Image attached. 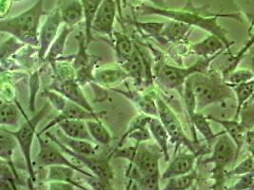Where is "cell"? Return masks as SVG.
Segmentation results:
<instances>
[{
    "mask_svg": "<svg viewBox=\"0 0 254 190\" xmlns=\"http://www.w3.org/2000/svg\"><path fill=\"white\" fill-rule=\"evenodd\" d=\"M190 80L196 97L197 111L230 99L234 95L231 86L215 73H195L190 77Z\"/></svg>",
    "mask_w": 254,
    "mask_h": 190,
    "instance_id": "cell-3",
    "label": "cell"
},
{
    "mask_svg": "<svg viewBox=\"0 0 254 190\" xmlns=\"http://www.w3.org/2000/svg\"><path fill=\"white\" fill-rule=\"evenodd\" d=\"M58 10L63 23L69 27H75L84 20L83 6L80 0H58Z\"/></svg>",
    "mask_w": 254,
    "mask_h": 190,
    "instance_id": "cell-17",
    "label": "cell"
},
{
    "mask_svg": "<svg viewBox=\"0 0 254 190\" xmlns=\"http://www.w3.org/2000/svg\"><path fill=\"white\" fill-rule=\"evenodd\" d=\"M58 141L66 145L71 151L78 153V154L87 155V156H95L97 152V146L93 144V142L87 140H80L70 138L69 136L65 135L62 131H57L56 134Z\"/></svg>",
    "mask_w": 254,
    "mask_h": 190,
    "instance_id": "cell-24",
    "label": "cell"
},
{
    "mask_svg": "<svg viewBox=\"0 0 254 190\" xmlns=\"http://www.w3.org/2000/svg\"><path fill=\"white\" fill-rule=\"evenodd\" d=\"M59 130L62 131L65 135L70 138L87 140L93 142V139L89 131L87 121L79 120V119H71V120H64L58 125Z\"/></svg>",
    "mask_w": 254,
    "mask_h": 190,
    "instance_id": "cell-19",
    "label": "cell"
},
{
    "mask_svg": "<svg viewBox=\"0 0 254 190\" xmlns=\"http://www.w3.org/2000/svg\"><path fill=\"white\" fill-rule=\"evenodd\" d=\"M254 46V34L251 36L250 39L246 42V44L243 46L242 48L237 52L236 55L233 56V58L231 60V64L229 65V67L226 69V71H224L223 72V75H226L228 74L229 72H231V71L237 69L238 65L240 64V62L242 61L244 56L246 55V53Z\"/></svg>",
    "mask_w": 254,
    "mask_h": 190,
    "instance_id": "cell-42",
    "label": "cell"
},
{
    "mask_svg": "<svg viewBox=\"0 0 254 190\" xmlns=\"http://www.w3.org/2000/svg\"><path fill=\"white\" fill-rule=\"evenodd\" d=\"M190 121L191 130H192L193 137H194V140H193L194 142H199L197 139L196 131H198L204 137V139L208 142V146L211 145L212 142H215L217 137L222 133V132H219V133L213 132L209 123H208V116H205L203 113H201V111H197Z\"/></svg>",
    "mask_w": 254,
    "mask_h": 190,
    "instance_id": "cell-22",
    "label": "cell"
},
{
    "mask_svg": "<svg viewBox=\"0 0 254 190\" xmlns=\"http://www.w3.org/2000/svg\"><path fill=\"white\" fill-rule=\"evenodd\" d=\"M19 182L20 180L16 177L12 167L2 161L0 167V190H17L16 183Z\"/></svg>",
    "mask_w": 254,
    "mask_h": 190,
    "instance_id": "cell-36",
    "label": "cell"
},
{
    "mask_svg": "<svg viewBox=\"0 0 254 190\" xmlns=\"http://www.w3.org/2000/svg\"><path fill=\"white\" fill-rule=\"evenodd\" d=\"M198 156L192 152L176 155L162 174L161 178L169 180L191 172L194 169Z\"/></svg>",
    "mask_w": 254,
    "mask_h": 190,
    "instance_id": "cell-15",
    "label": "cell"
},
{
    "mask_svg": "<svg viewBox=\"0 0 254 190\" xmlns=\"http://www.w3.org/2000/svg\"><path fill=\"white\" fill-rule=\"evenodd\" d=\"M20 112L16 105L7 102L1 103L0 124L1 127H16L19 124Z\"/></svg>",
    "mask_w": 254,
    "mask_h": 190,
    "instance_id": "cell-33",
    "label": "cell"
},
{
    "mask_svg": "<svg viewBox=\"0 0 254 190\" xmlns=\"http://www.w3.org/2000/svg\"><path fill=\"white\" fill-rule=\"evenodd\" d=\"M78 44H79V48L77 53L74 55L73 62H72V68L74 71H78L81 68L87 66L92 60L90 58V55L87 53V40H86V36L83 33H79L77 36Z\"/></svg>",
    "mask_w": 254,
    "mask_h": 190,
    "instance_id": "cell-37",
    "label": "cell"
},
{
    "mask_svg": "<svg viewBox=\"0 0 254 190\" xmlns=\"http://www.w3.org/2000/svg\"><path fill=\"white\" fill-rule=\"evenodd\" d=\"M156 105L158 110V118L161 120L162 124L168 131L170 135V141L175 144V152L181 145L187 147L190 152L195 153L199 156L209 152L208 149L203 148L199 142L191 141L186 135L180 120L176 116L174 110L160 97L156 98Z\"/></svg>",
    "mask_w": 254,
    "mask_h": 190,
    "instance_id": "cell-6",
    "label": "cell"
},
{
    "mask_svg": "<svg viewBox=\"0 0 254 190\" xmlns=\"http://www.w3.org/2000/svg\"><path fill=\"white\" fill-rule=\"evenodd\" d=\"M49 190H77L73 185L61 182V181H51L49 182Z\"/></svg>",
    "mask_w": 254,
    "mask_h": 190,
    "instance_id": "cell-48",
    "label": "cell"
},
{
    "mask_svg": "<svg viewBox=\"0 0 254 190\" xmlns=\"http://www.w3.org/2000/svg\"><path fill=\"white\" fill-rule=\"evenodd\" d=\"M71 119H79V120H85V121L100 120V114L97 112L89 111L79 105H77L71 101H69L67 106L59 112L58 116L53 119L38 134L43 135L46 133L47 131H49L54 127L58 126L60 122L64 121V120H71Z\"/></svg>",
    "mask_w": 254,
    "mask_h": 190,
    "instance_id": "cell-14",
    "label": "cell"
},
{
    "mask_svg": "<svg viewBox=\"0 0 254 190\" xmlns=\"http://www.w3.org/2000/svg\"><path fill=\"white\" fill-rule=\"evenodd\" d=\"M44 10V0H37L35 4L23 12L10 18L1 19L0 31L14 36L24 44L39 46V25L41 17L48 15Z\"/></svg>",
    "mask_w": 254,
    "mask_h": 190,
    "instance_id": "cell-1",
    "label": "cell"
},
{
    "mask_svg": "<svg viewBox=\"0 0 254 190\" xmlns=\"http://www.w3.org/2000/svg\"><path fill=\"white\" fill-rule=\"evenodd\" d=\"M225 82L232 86H236L239 84L246 83L254 79V72L253 70H245V69H235L226 75H223Z\"/></svg>",
    "mask_w": 254,
    "mask_h": 190,
    "instance_id": "cell-38",
    "label": "cell"
},
{
    "mask_svg": "<svg viewBox=\"0 0 254 190\" xmlns=\"http://www.w3.org/2000/svg\"><path fill=\"white\" fill-rule=\"evenodd\" d=\"M191 50L200 57H212L220 55L225 50H228L225 43L218 36L210 35L202 41L195 43L191 46Z\"/></svg>",
    "mask_w": 254,
    "mask_h": 190,
    "instance_id": "cell-18",
    "label": "cell"
},
{
    "mask_svg": "<svg viewBox=\"0 0 254 190\" xmlns=\"http://www.w3.org/2000/svg\"><path fill=\"white\" fill-rule=\"evenodd\" d=\"M16 144H18V142L16 141L15 137L7 129H5L4 127H1V131H0V157H1V160L4 161L5 163H7L9 166L12 167L14 174L16 175L17 178L19 179L17 171L13 165V161H12L13 152L15 150Z\"/></svg>",
    "mask_w": 254,
    "mask_h": 190,
    "instance_id": "cell-21",
    "label": "cell"
},
{
    "mask_svg": "<svg viewBox=\"0 0 254 190\" xmlns=\"http://www.w3.org/2000/svg\"><path fill=\"white\" fill-rule=\"evenodd\" d=\"M183 98L185 104L186 110L190 120L197 112V102L195 94L193 92V88L190 78L186 81L184 89H183Z\"/></svg>",
    "mask_w": 254,
    "mask_h": 190,
    "instance_id": "cell-39",
    "label": "cell"
},
{
    "mask_svg": "<svg viewBox=\"0 0 254 190\" xmlns=\"http://www.w3.org/2000/svg\"><path fill=\"white\" fill-rule=\"evenodd\" d=\"M30 88H31V94H30V100H29V108L32 112H35V97L39 90V73L38 72H35L31 76Z\"/></svg>",
    "mask_w": 254,
    "mask_h": 190,
    "instance_id": "cell-45",
    "label": "cell"
},
{
    "mask_svg": "<svg viewBox=\"0 0 254 190\" xmlns=\"http://www.w3.org/2000/svg\"><path fill=\"white\" fill-rule=\"evenodd\" d=\"M197 171L195 169H193L191 172L185 174V175H181V176H177L174 178L169 179L168 184L165 187V190H186L190 189L194 183L196 182Z\"/></svg>",
    "mask_w": 254,
    "mask_h": 190,
    "instance_id": "cell-35",
    "label": "cell"
},
{
    "mask_svg": "<svg viewBox=\"0 0 254 190\" xmlns=\"http://www.w3.org/2000/svg\"><path fill=\"white\" fill-rule=\"evenodd\" d=\"M254 168V155L249 156L247 159H245L239 165L235 166L231 170V175H246L251 174Z\"/></svg>",
    "mask_w": 254,
    "mask_h": 190,
    "instance_id": "cell-44",
    "label": "cell"
},
{
    "mask_svg": "<svg viewBox=\"0 0 254 190\" xmlns=\"http://www.w3.org/2000/svg\"><path fill=\"white\" fill-rule=\"evenodd\" d=\"M62 23L63 19L58 9L55 10L54 12H50L47 15L46 20L40 28L39 32V59H45L47 52L49 51L52 44L58 37V31Z\"/></svg>",
    "mask_w": 254,
    "mask_h": 190,
    "instance_id": "cell-11",
    "label": "cell"
},
{
    "mask_svg": "<svg viewBox=\"0 0 254 190\" xmlns=\"http://www.w3.org/2000/svg\"><path fill=\"white\" fill-rule=\"evenodd\" d=\"M114 38L116 57L120 64H123L131 56L135 47L133 46L129 37L125 34L114 32Z\"/></svg>",
    "mask_w": 254,
    "mask_h": 190,
    "instance_id": "cell-30",
    "label": "cell"
},
{
    "mask_svg": "<svg viewBox=\"0 0 254 190\" xmlns=\"http://www.w3.org/2000/svg\"><path fill=\"white\" fill-rule=\"evenodd\" d=\"M119 93L127 97L128 99H130V101L133 102V104H135L136 107H138L143 113L153 117H158L156 100L154 101L149 96L138 95L135 93H125V92H119Z\"/></svg>",
    "mask_w": 254,
    "mask_h": 190,
    "instance_id": "cell-31",
    "label": "cell"
},
{
    "mask_svg": "<svg viewBox=\"0 0 254 190\" xmlns=\"http://www.w3.org/2000/svg\"><path fill=\"white\" fill-rule=\"evenodd\" d=\"M72 30L73 28L64 24L61 33L58 35V37L56 38V40L50 48L49 51L47 52L45 60L48 63L52 64V66L55 69H56V63L61 59V56L63 54L65 45H66V40L69 36V34L72 32Z\"/></svg>",
    "mask_w": 254,
    "mask_h": 190,
    "instance_id": "cell-27",
    "label": "cell"
},
{
    "mask_svg": "<svg viewBox=\"0 0 254 190\" xmlns=\"http://www.w3.org/2000/svg\"><path fill=\"white\" fill-rule=\"evenodd\" d=\"M152 117H153V116H150V115L143 113V114H139V115L135 116L134 118L132 119V120L129 122V124H128V126H127V130L125 131L124 135L122 136L120 142H119L118 145H117L116 147H121V146L124 144V142H126L127 137H128V135H129L130 133H132L133 131H136V130H138V129L145 128V127L149 126L150 119L152 118Z\"/></svg>",
    "mask_w": 254,
    "mask_h": 190,
    "instance_id": "cell-40",
    "label": "cell"
},
{
    "mask_svg": "<svg viewBox=\"0 0 254 190\" xmlns=\"http://www.w3.org/2000/svg\"><path fill=\"white\" fill-rule=\"evenodd\" d=\"M122 68L127 71L128 77L134 81L136 86L141 85L145 81L144 79L147 75V69L137 47H135L131 56L122 64Z\"/></svg>",
    "mask_w": 254,
    "mask_h": 190,
    "instance_id": "cell-20",
    "label": "cell"
},
{
    "mask_svg": "<svg viewBox=\"0 0 254 190\" xmlns=\"http://www.w3.org/2000/svg\"><path fill=\"white\" fill-rule=\"evenodd\" d=\"M114 158H122L127 160L135 166L144 176L160 177L159 159L160 155L152 151L144 143H139L135 146L116 147L111 155Z\"/></svg>",
    "mask_w": 254,
    "mask_h": 190,
    "instance_id": "cell-8",
    "label": "cell"
},
{
    "mask_svg": "<svg viewBox=\"0 0 254 190\" xmlns=\"http://www.w3.org/2000/svg\"><path fill=\"white\" fill-rule=\"evenodd\" d=\"M140 11L142 12V14L145 15H159L171 20L188 24L191 27L200 28L210 35L218 36L225 43L229 51L231 50V46L234 45V41H231L228 38V32L218 23V17L221 15L204 16L192 10H170L149 5H142L140 7Z\"/></svg>",
    "mask_w": 254,
    "mask_h": 190,
    "instance_id": "cell-2",
    "label": "cell"
},
{
    "mask_svg": "<svg viewBox=\"0 0 254 190\" xmlns=\"http://www.w3.org/2000/svg\"><path fill=\"white\" fill-rule=\"evenodd\" d=\"M87 125L93 141L103 145H109L112 142L113 136L101 120H88Z\"/></svg>",
    "mask_w": 254,
    "mask_h": 190,
    "instance_id": "cell-32",
    "label": "cell"
},
{
    "mask_svg": "<svg viewBox=\"0 0 254 190\" xmlns=\"http://www.w3.org/2000/svg\"><path fill=\"white\" fill-rule=\"evenodd\" d=\"M14 2H20V1H22V0H13Z\"/></svg>",
    "mask_w": 254,
    "mask_h": 190,
    "instance_id": "cell-52",
    "label": "cell"
},
{
    "mask_svg": "<svg viewBox=\"0 0 254 190\" xmlns=\"http://www.w3.org/2000/svg\"><path fill=\"white\" fill-rule=\"evenodd\" d=\"M118 9L116 0H102L93 23V32L114 37V25Z\"/></svg>",
    "mask_w": 254,
    "mask_h": 190,
    "instance_id": "cell-13",
    "label": "cell"
},
{
    "mask_svg": "<svg viewBox=\"0 0 254 190\" xmlns=\"http://www.w3.org/2000/svg\"><path fill=\"white\" fill-rule=\"evenodd\" d=\"M251 175H252V176H253V177H254V170H253V172H252V173H251Z\"/></svg>",
    "mask_w": 254,
    "mask_h": 190,
    "instance_id": "cell-51",
    "label": "cell"
},
{
    "mask_svg": "<svg viewBox=\"0 0 254 190\" xmlns=\"http://www.w3.org/2000/svg\"><path fill=\"white\" fill-rule=\"evenodd\" d=\"M75 169L66 166H49V172L47 176V181H61L73 185L77 190H88L89 189L85 186H82L74 178Z\"/></svg>",
    "mask_w": 254,
    "mask_h": 190,
    "instance_id": "cell-26",
    "label": "cell"
},
{
    "mask_svg": "<svg viewBox=\"0 0 254 190\" xmlns=\"http://www.w3.org/2000/svg\"><path fill=\"white\" fill-rule=\"evenodd\" d=\"M252 68H253L252 70H253L254 72V53H253V58H252Z\"/></svg>",
    "mask_w": 254,
    "mask_h": 190,
    "instance_id": "cell-50",
    "label": "cell"
},
{
    "mask_svg": "<svg viewBox=\"0 0 254 190\" xmlns=\"http://www.w3.org/2000/svg\"><path fill=\"white\" fill-rule=\"evenodd\" d=\"M238 157L239 155L235 142L226 131H222L214 143L212 154L203 162L205 165L212 164L214 166L212 173L215 184L212 189H223L225 170L231 164H236Z\"/></svg>",
    "mask_w": 254,
    "mask_h": 190,
    "instance_id": "cell-5",
    "label": "cell"
},
{
    "mask_svg": "<svg viewBox=\"0 0 254 190\" xmlns=\"http://www.w3.org/2000/svg\"><path fill=\"white\" fill-rule=\"evenodd\" d=\"M190 27L191 26L188 24L170 19L169 22H166V25L162 31L161 36H165L171 41H177L182 39L188 34Z\"/></svg>",
    "mask_w": 254,
    "mask_h": 190,
    "instance_id": "cell-34",
    "label": "cell"
},
{
    "mask_svg": "<svg viewBox=\"0 0 254 190\" xmlns=\"http://www.w3.org/2000/svg\"><path fill=\"white\" fill-rule=\"evenodd\" d=\"M47 137L52 140L53 142H56L61 150L65 152V154L69 155L72 159L76 160L77 162L81 163L83 166H86L89 171H91L93 175L103 179L107 182H112L114 180V172L109 163V160L111 157H108L107 159L97 158L95 156H87V155L78 154L73 151H71L66 145H64L62 142L58 141L56 134H51L49 131H47Z\"/></svg>",
    "mask_w": 254,
    "mask_h": 190,
    "instance_id": "cell-10",
    "label": "cell"
},
{
    "mask_svg": "<svg viewBox=\"0 0 254 190\" xmlns=\"http://www.w3.org/2000/svg\"></svg>",
    "mask_w": 254,
    "mask_h": 190,
    "instance_id": "cell-53",
    "label": "cell"
},
{
    "mask_svg": "<svg viewBox=\"0 0 254 190\" xmlns=\"http://www.w3.org/2000/svg\"><path fill=\"white\" fill-rule=\"evenodd\" d=\"M51 104L48 102L44 107H42L34 117L28 118L25 116L26 122L17 130V131H9L15 137L18 145L23 154L25 164L27 166V171L29 174L30 188L33 189V185L35 182V173L34 169V164L32 161V146L36 135V130L39 123L43 120L50 110Z\"/></svg>",
    "mask_w": 254,
    "mask_h": 190,
    "instance_id": "cell-7",
    "label": "cell"
},
{
    "mask_svg": "<svg viewBox=\"0 0 254 190\" xmlns=\"http://www.w3.org/2000/svg\"><path fill=\"white\" fill-rule=\"evenodd\" d=\"M23 42L15 38L14 36H12L8 40L2 42L1 44V60L2 62L6 58H8L11 54L20 49L21 48L24 47Z\"/></svg>",
    "mask_w": 254,
    "mask_h": 190,
    "instance_id": "cell-43",
    "label": "cell"
},
{
    "mask_svg": "<svg viewBox=\"0 0 254 190\" xmlns=\"http://www.w3.org/2000/svg\"><path fill=\"white\" fill-rule=\"evenodd\" d=\"M44 96L48 100V102L53 106L54 108H56L58 112H60L64 107L67 106L69 100L66 98L63 95L58 93L57 91L54 90H46L44 92Z\"/></svg>",
    "mask_w": 254,
    "mask_h": 190,
    "instance_id": "cell-41",
    "label": "cell"
},
{
    "mask_svg": "<svg viewBox=\"0 0 254 190\" xmlns=\"http://www.w3.org/2000/svg\"><path fill=\"white\" fill-rule=\"evenodd\" d=\"M151 138H152V136H151L150 129L148 130L146 127L145 128H141V129H138V130L133 131L127 137V139L134 140L136 142V144L147 142V141L150 140Z\"/></svg>",
    "mask_w": 254,
    "mask_h": 190,
    "instance_id": "cell-46",
    "label": "cell"
},
{
    "mask_svg": "<svg viewBox=\"0 0 254 190\" xmlns=\"http://www.w3.org/2000/svg\"><path fill=\"white\" fill-rule=\"evenodd\" d=\"M151 136L153 140L157 143L159 149L161 150L162 154L165 157V161H170V153H169V141L170 135L164 125L162 124L161 120L158 117H152L149 123Z\"/></svg>",
    "mask_w": 254,
    "mask_h": 190,
    "instance_id": "cell-23",
    "label": "cell"
},
{
    "mask_svg": "<svg viewBox=\"0 0 254 190\" xmlns=\"http://www.w3.org/2000/svg\"><path fill=\"white\" fill-rule=\"evenodd\" d=\"M139 27H141L144 31H146L147 33H149L150 35H161L162 31L166 25V22H161V23H157V22H153V23H136Z\"/></svg>",
    "mask_w": 254,
    "mask_h": 190,
    "instance_id": "cell-47",
    "label": "cell"
},
{
    "mask_svg": "<svg viewBox=\"0 0 254 190\" xmlns=\"http://www.w3.org/2000/svg\"><path fill=\"white\" fill-rule=\"evenodd\" d=\"M219 55L212 57H201L188 68H180L159 63L154 69V74L158 82L168 90H183L186 81L195 73H207L209 64Z\"/></svg>",
    "mask_w": 254,
    "mask_h": 190,
    "instance_id": "cell-4",
    "label": "cell"
},
{
    "mask_svg": "<svg viewBox=\"0 0 254 190\" xmlns=\"http://www.w3.org/2000/svg\"><path fill=\"white\" fill-rule=\"evenodd\" d=\"M237 101V107L233 118L239 120L240 113L244 106L254 96V79L246 83L239 84L231 87Z\"/></svg>",
    "mask_w": 254,
    "mask_h": 190,
    "instance_id": "cell-29",
    "label": "cell"
},
{
    "mask_svg": "<svg viewBox=\"0 0 254 190\" xmlns=\"http://www.w3.org/2000/svg\"><path fill=\"white\" fill-rule=\"evenodd\" d=\"M84 12V23H85V36L87 45L89 46L93 40V23L97 10L102 3V0H80Z\"/></svg>",
    "mask_w": 254,
    "mask_h": 190,
    "instance_id": "cell-28",
    "label": "cell"
},
{
    "mask_svg": "<svg viewBox=\"0 0 254 190\" xmlns=\"http://www.w3.org/2000/svg\"><path fill=\"white\" fill-rule=\"evenodd\" d=\"M129 78L127 71L123 68H108L99 69L94 72L95 83L104 87H113L122 83Z\"/></svg>",
    "mask_w": 254,
    "mask_h": 190,
    "instance_id": "cell-25",
    "label": "cell"
},
{
    "mask_svg": "<svg viewBox=\"0 0 254 190\" xmlns=\"http://www.w3.org/2000/svg\"><path fill=\"white\" fill-rule=\"evenodd\" d=\"M116 5H117V9H118V17L122 21L124 20V16H123V12H122V0H116Z\"/></svg>",
    "mask_w": 254,
    "mask_h": 190,
    "instance_id": "cell-49",
    "label": "cell"
},
{
    "mask_svg": "<svg viewBox=\"0 0 254 190\" xmlns=\"http://www.w3.org/2000/svg\"><path fill=\"white\" fill-rule=\"evenodd\" d=\"M37 139L39 142V152L36 158V164L39 166H69L76 170L83 176H93L92 172L85 171L80 166L71 163L69 159L64 155V151L60 149L56 142L52 140L48 141L42 138V135L37 134Z\"/></svg>",
    "mask_w": 254,
    "mask_h": 190,
    "instance_id": "cell-9",
    "label": "cell"
},
{
    "mask_svg": "<svg viewBox=\"0 0 254 190\" xmlns=\"http://www.w3.org/2000/svg\"><path fill=\"white\" fill-rule=\"evenodd\" d=\"M208 120L213 121L217 124L221 125L230 136L231 139L234 141L236 146H237V152L238 155L240 154L241 149L246 143V139H247V133L248 130L247 128L243 125L242 123L239 120L236 119H222L216 118L214 116L208 115Z\"/></svg>",
    "mask_w": 254,
    "mask_h": 190,
    "instance_id": "cell-16",
    "label": "cell"
},
{
    "mask_svg": "<svg viewBox=\"0 0 254 190\" xmlns=\"http://www.w3.org/2000/svg\"><path fill=\"white\" fill-rule=\"evenodd\" d=\"M49 89L60 93L66 98H68L69 101L86 108L87 110L95 112L93 110V107H92L91 103L88 101L84 93L82 92L80 84L76 81L75 78H73V77H67V78L59 77L58 79H56L53 82Z\"/></svg>",
    "mask_w": 254,
    "mask_h": 190,
    "instance_id": "cell-12",
    "label": "cell"
}]
</instances>
